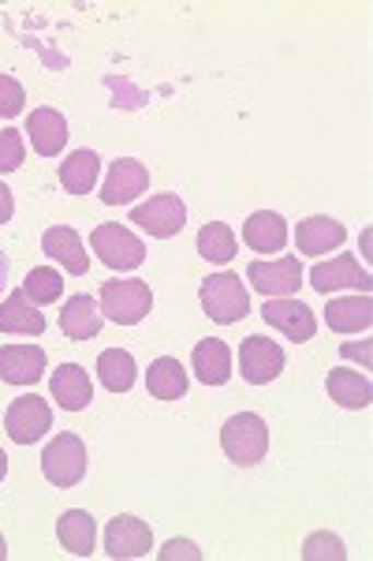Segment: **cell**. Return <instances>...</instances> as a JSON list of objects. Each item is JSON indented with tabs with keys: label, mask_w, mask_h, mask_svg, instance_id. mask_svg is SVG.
<instances>
[{
	"label": "cell",
	"mask_w": 373,
	"mask_h": 561,
	"mask_svg": "<svg viewBox=\"0 0 373 561\" xmlns=\"http://www.w3.org/2000/svg\"><path fill=\"white\" fill-rule=\"evenodd\" d=\"M49 389H53V401H57L63 412H83L86 404L94 401L90 375L79 364H60V370H53Z\"/></svg>",
	"instance_id": "16"
},
{
	"label": "cell",
	"mask_w": 373,
	"mask_h": 561,
	"mask_svg": "<svg viewBox=\"0 0 373 561\" xmlns=\"http://www.w3.org/2000/svg\"><path fill=\"white\" fill-rule=\"evenodd\" d=\"M45 352L38 345H4L0 348V382L34 386L45 375Z\"/></svg>",
	"instance_id": "15"
},
{
	"label": "cell",
	"mask_w": 373,
	"mask_h": 561,
	"mask_svg": "<svg viewBox=\"0 0 373 561\" xmlns=\"http://www.w3.org/2000/svg\"><path fill=\"white\" fill-rule=\"evenodd\" d=\"M131 221L139 225L142 232H150L153 240H172L187 225V206L179 195H153L150 203L135 206Z\"/></svg>",
	"instance_id": "8"
},
{
	"label": "cell",
	"mask_w": 373,
	"mask_h": 561,
	"mask_svg": "<svg viewBox=\"0 0 373 561\" xmlns=\"http://www.w3.org/2000/svg\"><path fill=\"white\" fill-rule=\"evenodd\" d=\"M57 536H60L63 550H71L75 558H90L94 554V542H97V524L86 510H68L57 520Z\"/></svg>",
	"instance_id": "23"
},
{
	"label": "cell",
	"mask_w": 373,
	"mask_h": 561,
	"mask_svg": "<svg viewBox=\"0 0 373 561\" xmlns=\"http://www.w3.org/2000/svg\"><path fill=\"white\" fill-rule=\"evenodd\" d=\"M90 248L97 251V259L105 262L116 274H127V270H139L145 262V243L135 237L124 225H97L90 232Z\"/></svg>",
	"instance_id": "5"
},
{
	"label": "cell",
	"mask_w": 373,
	"mask_h": 561,
	"mask_svg": "<svg viewBox=\"0 0 373 561\" xmlns=\"http://www.w3.org/2000/svg\"><path fill=\"white\" fill-rule=\"evenodd\" d=\"M325 389H329V397L340 404V409H370V401H373L370 378L359 375V370H348V367L329 370V382H325Z\"/></svg>",
	"instance_id": "24"
},
{
	"label": "cell",
	"mask_w": 373,
	"mask_h": 561,
	"mask_svg": "<svg viewBox=\"0 0 373 561\" xmlns=\"http://www.w3.org/2000/svg\"><path fill=\"white\" fill-rule=\"evenodd\" d=\"M261 319H266L272 330L284 333L288 341H295V345H303V341H311L314 333H317L314 311L303 300H291V296L266 300V307H261Z\"/></svg>",
	"instance_id": "10"
},
{
	"label": "cell",
	"mask_w": 373,
	"mask_h": 561,
	"mask_svg": "<svg viewBox=\"0 0 373 561\" xmlns=\"http://www.w3.org/2000/svg\"><path fill=\"white\" fill-rule=\"evenodd\" d=\"M198 255L209 259V262H232L235 259V232L232 225L224 221H209L202 225V232H198Z\"/></svg>",
	"instance_id": "29"
},
{
	"label": "cell",
	"mask_w": 373,
	"mask_h": 561,
	"mask_svg": "<svg viewBox=\"0 0 373 561\" xmlns=\"http://www.w3.org/2000/svg\"><path fill=\"white\" fill-rule=\"evenodd\" d=\"M42 472L49 479L53 486H60V491H68V486H79L86 476V446L79 434H57V438L45 446L42 454Z\"/></svg>",
	"instance_id": "4"
},
{
	"label": "cell",
	"mask_w": 373,
	"mask_h": 561,
	"mask_svg": "<svg viewBox=\"0 0 373 561\" xmlns=\"http://www.w3.org/2000/svg\"><path fill=\"white\" fill-rule=\"evenodd\" d=\"M97 378H102V386L113 389V393H127V389L135 386V378H139L135 356L124 348H105L102 356H97Z\"/></svg>",
	"instance_id": "28"
},
{
	"label": "cell",
	"mask_w": 373,
	"mask_h": 561,
	"mask_svg": "<svg viewBox=\"0 0 373 561\" xmlns=\"http://www.w3.org/2000/svg\"><path fill=\"white\" fill-rule=\"evenodd\" d=\"M303 558L306 561H325V558L343 561V558H348V547H343L336 536H329V531H317V536H311L303 542Z\"/></svg>",
	"instance_id": "32"
},
{
	"label": "cell",
	"mask_w": 373,
	"mask_h": 561,
	"mask_svg": "<svg viewBox=\"0 0 373 561\" xmlns=\"http://www.w3.org/2000/svg\"><path fill=\"white\" fill-rule=\"evenodd\" d=\"M221 449H224V457H229L232 465H240V468L258 465V460L269 454L266 420H261V415H254V412L232 415V420L221 427Z\"/></svg>",
	"instance_id": "1"
},
{
	"label": "cell",
	"mask_w": 373,
	"mask_h": 561,
	"mask_svg": "<svg viewBox=\"0 0 373 561\" xmlns=\"http://www.w3.org/2000/svg\"><path fill=\"white\" fill-rule=\"evenodd\" d=\"M23 161H26L23 131L20 128H4V131H0V176L23 169Z\"/></svg>",
	"instance_id": "31"
},
{
	"label": "cell",
	"mask_w": 373,
	"mask_h": 561,
	"mask_svg": "<svg viewBox=\"0 0 373 561\" xmlns=\"http://www.w3.org/2000/svg\"><path fill=\"white\" fill-rule=\"evenodd\" d=\"M102 322H105V314L94 296H71L60 311V330H63V337H71V341L97 337V333H102Z\"/></svg>",
	"instance_id": "20"
},
{
	"label": "cell",
	"mask_w": 373,
	"mask_h": 561,
	"mask_svg": "<svg viewBox=\"0 0 373 561\" xmlns=\"http://www.w3.org/2000/svg\"><path fill=\"white\" fill-rule=\"evenodd\" d=\"M190 370L202 386H224L232 378V348L217 337L198 341L190 352Z\"/></svg>",
	"instance_id": "17"
},
{
	"label": "cell",
	"mask_w": 373,
	"mask_h": 561,
	"mask_svg": "<svg viewBox=\"0 0 373 561\" xmlns=\"http://www.w3.org/2000/svg\"><path fill=\"white\" fill-rule=\"evenodd\" d=\"M198 300H202V311L217 325L243 322V319H247V311H250V296H247V285L240 280V274L206 277L202 288H198Z\"/></svg>",
	"instance_id": "2"
},
{
	"label": "cell",
	"mask_w": 373,
	"mask_h": 561,
	"mask_svg": "<svg viewBox=\"0 0 373 561\" xmlns=\"http://www.w3.org/2000/svg\"><path fill=\"white\" fill-rule=\"evenodd\" d=\"M8 558V542H4V536H0V561Z\"/></svg>",
	"instance_id": "38"
},
{
	"label": "cell",
	"mask_w": 373,
	"mask_h": 561,
	"mask_svg": "<svg viewBox=\"0 0 373 561\" xmlns=\"http://www.w3.org/2000/svg\"><path fill=\"white\" fill-rule=\"evenodd\" d=\"M42 251L53 262H60V266L68 270V274H75V277H83L86 270H90V255H86V248H83V237H79L71 225H53V229H45Z\"/></svg>",
	"instance_id": "14"
},
{
	"label": "cell",
	"mask_w": 373,
	"mask_h": 561,
	"mask_svg": "<svg viewBox=\"0 0 373 561\" xmlns=\"http://www.w3.org/2000/svg\"><path fill=\"white\" fill-rule=\"evenodd\" d=\"M97 307L108 322L116 325H139L153 307V293L150 285L139 277H127V280H105L102 296H97Z\"/></svg>",
	"instance_id": "3"
},
{
	"label": "cell",
	"mask_w": 373,
	"mask_h": 561,
	"mask_svg": "<svg viewBox=\"0 0 373 561\" xmlns=\"http://www.w3.org/2000/svg\"><path fill=\"white\" fill-rule=\"evenodd\" d=\"M8 476V457H4V449H0V479Z\"/></svg>",
	"instance_id": "37"
},
{
	"label": "cell",
	"mask_w": 373,
	"mask_h": 561,
	"mask_svg": "<svg viewBox=\"0 0 373 561\" xmlns=\"http://www.w3.org/2000/svg\"><path fill=\"white\" fill-rule=\"evenodd\" d=\"M284 370V348L269 337H247L240 345V375L250 386H269Z\"/></svg>",
	"instance_id": "11"
},
{
	"label": "cell",
	"mask_w": 373,
	"mask_h": 561,
	"mask_svg": "<svg viewBox=\"0 0 373 561\" xmlns=\"http://www.w3.org/2000/svg\"><path fill=\"white\" fill-rule=\"evenodd\" d=\"M4 285H8V259L0 255V288H4Z\"/></svg>",
	"instance_id": "36"
},
{
	"label": "cell",
	"mask_w": 373,
	"mask_h": 561,
	"mask_svg": "<svg viewBox=\"0 0 373 561\" xmlns=\"http://www.w3.org/2000/svg\"><path fill=\"white\" fill-rule=\"evenodd\" d=\"M176 558L202 561V550H198L190 539H172V542H165V550H161V561H176Z\"/></svg>",
	"instance_id": "34"
},
{
	"label": "cell",
	"mask_w": 373,
	"mask_h": 561,
	"mask_svg": "<svg viewBox=\"0 0 373 561\" xmlns=\"http://www.w3.org/2000/svg\"><path fill=\"white\" fill-rule=\"evenodd\" d=\"M26 135H31V147L42 153V158H57L68 142V121L57 113V108H34L31 121H26Z\"/></svg>",
	"instance_id": "21"
},
{
	"label": "cell",
	"mask_w": 373,
	"mask_h": 561,
	"mask_svg": "<svg viewBox=\"0 0 373 561\" xmlns=\"http://www.w3.org/2000/svg\"><path fill=\"white\" fill-rule=\"evenodd\" d=\"M145 187H150V169L135 158H120V161H113V169H108V176L102 184V203L127 206V203H135Z\"/></svg>",
	"instance_id": "12"
},
{
	"label": "cell",
	"mask_w": 373,
	"mask_h": 561,
	"mask_svg": "<svg viewBox=\"0 0 373 561\" xmlns=\"http://www.w3.org/2000/svg\"><path fill=\"white\" fill-rule=\"evenodd\" d=\"M145 389H150L158 401H179L187 393V367L172 356L153 359L145 370Z\"/></svg>",
	"instance_id": "26"
},
{
	"label": "cell",
	"mask_w": 373,
	"mask_h": 561,
	"mask_svg": "<svg viewBox=\"0 0 373 561\" xmlns=\"http://www.w3.org/2000/svg\"><path fill=\"white\" fill-rule=\"evenodd\" d=\"M97 176H102V158H97L94 150H75L60 165V184H63V192H71V195H90Z\"/></svg>",
	"instance_id": "27"
},
{
	"label": "cell",
	"mask_w": 373,
	"mask_h": 561,
	"mask_svg": "<svg viewBox=\"0 0 373 561\" xmlns=\"http://www.w3.org/2000/svg\"><path fill=\"white\" fill-rule=\"evenodd\" d=\"M247 280L254 293H261L266 300H280V296H295L299 285H303V262L295 255L272 259V262H250L247 266Z\"/></svg>",
	"instance_id": "7"
},
{
	"label": "cell",
	"mask_w": 373,
	"mask_h": 561,
	"mask_svg": "<svg viewBox=\"0 0 373 561\" xmlns=\"http://www.w3.org/2000/svg\"><path fill=\"white\" fill-rule=\"evenodd\" d=\"M12 214H15V198H12V192H8L4 184H0V225L12 221Z\"/></svg>",
	"instance_id": "35"
},
{
	"label": "cell",
	"mask_w": 373,
	"mask_h": 561,
	"mask_svg": "<svg viewBox=\"0 0 373 561\" xmlns=\"http://www.w3.org/2000/svg\"><path fill=\"white\" fill-rule=\"evenodd\" d=\"M243 240H247V248L254 251H284L288 243V221L280 214L272 210H258L247 217V225H243Z\"/></svg>",
	"instance_id": "22"
},
{
	"label": "cell",
	"mask_w": 373,
	"mask_h": 561,
	"mask_svg": "<svg viewBox=\"0 0 373 561\" xmlns=\"http://www.w3.org/2000/svg\"><path fill=\"white\" fill-rule=\"evenodd\" d=\"M343 240H348V229L325 214L306 217V221H299V229H295V248L303 251V255H325V251L343 248Z\"/></svg>",
	"instance_id": "18"
},
{
	"label": "cell",
	"mask_w": 373,
	"mask_h": 561,
	"mask_svg": "<svg viewBox=\"0 0 373 561\" xmlns=\"http://www.w3.org/2000/svg\"><path fill=\"white\" fill-rule=\"evenodd\" d=\"M311 285L322 296L336 293V288H354V293L366 296L373 288V277H370L366 266H359V259L354 255H336L329 262H317V266L311 270Z\"/></svg>",
	"instance_id": "9"
},
{
	"label": "cell",
	"mask_w": 373,
	"mask_h": 561,
	"mask_svg": "<svg viewBox=\"0 0 373 561\" xmlns=\"http://www.w3.org/2000/svg\"><path fill=\"white\" fill-rule=\"evenodd\" d=\"M0 333H15V337H42L45 333V314L38 311V304L26 300L23 288H15L0 304Z\"/></svg>",
	"instance_id": "19"
},
{
	"label": "cell",
	"mask_w": 373,
	"mask_h": 561,
	"mask_svg": "<svg viewBox=\"0 0 373 561\" xmlns=\"http://www.w3.org/2000/svg\"><path fill=\"white\" fill-rule=\"evenodd\" d=\"M23 293H26V300H31V304H57L60 293H63V277L53 266H38V270H31V274H26Z\"/></svg>",
	"instance_id": "30"
},
{
	"label": "cell",
	"mask_w": 373,
	"mask_h": 561,
	"mask_svg": "<svg viewBox=\"0 0 373 561\" xmlns=\"http://www.w3.org/2000/svg\"><path fill=\"white\" fill-rule=\"evenodd\" d=\"M325 322L336 333H359L373 325V304L370 296H343V300H329L325 307Z\"/></svg>",
	"instance_id": "25"
},
{
	"label": "cell",
	"mask_w": 373,
	"mask_h": 561,
	"mask_svg": "<svg viewBox=\"0 0 373 561\" xmlns=\"http://www.w3.org/2000/svg\"><path fill=\"white\" fill-rule=\"evenodd\" d=\"M26 108V90L20 79L12 76H0V116L4 121H12V116H20Z\"/></svg>",
	"instance_id": "33"
},
{
	"label": "cell",
	"mask_w": 373,
	"mask_h": 561,
	"mask_svg": "<svg viewBox=\"0 0 373 561\" xmlns=\"http://www.w3.org/2000/svg\"><path fill=\"white\" fill-rule=\"evenodd\" d=\"M49 427H53V409H49V401H42V397L26 393V397H15V401L8 404L4 431L15 446H34L38 438H45V431Z\"/></svg>",
	"instance_id": "6"
},
{
	"label": "cell",
	"mask_w": 373,
	"mask_h": 561,
	"mask_svg": "<svg viewBox=\"0 0 373 561\" xmlns=\"http://www.w3.org/2000/svg\"><path fill=\"white\" fill-rule=\"evenodd\" d=\"M153 547V531L150 524L139 517H116L105 528V554L108 558H142Z\"/></svg>",
	"instance_id": "13"
}]
</instances>
